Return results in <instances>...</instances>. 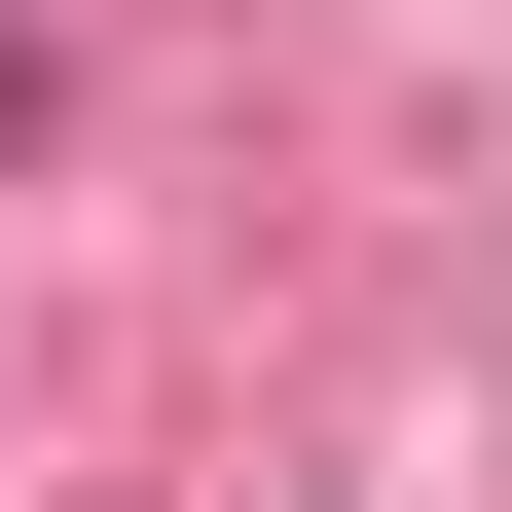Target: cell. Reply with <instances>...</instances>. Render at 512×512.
Wrapping results in <instances>:
<instances>
[{
	"mask_svg": "<svg viewBox=\"0 0 512 512\" xmlns=\"http://www.w3.org/2000/svg\"><path fill=\"white\" fill-rule=\"evenodd\" d=\"M37 74H74V37H37V0H0V147H37Z\"/></svg>",
	"mask_w": 512,
	"mask_h": 512,
	"instance_id": "obj_1",
	"label": "cell"
}]
</instances>
